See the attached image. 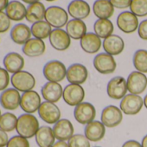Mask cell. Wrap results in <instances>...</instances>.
Here are the masks:
<instances>
[{"instance_id": "cell-1", "label": "cell", "mask_w": 147, "mask_h": 147, "mask_svg": "<svg viewBox=\"0 0 147 147\" xmlns=\"http://www.w3.org/2000/svg\"><path fill=\"white\" fill-rule=\"evenodd\" d=\"M39 128V121L33 114L24 113L17 118L16 131L18 135L25 139L35 137Z\"/></svg>"}, {"instance_id": "cell-2", "label": "cell", "mask_w": 147, "mask_h": 147, "mask_svg": "<svg viewBox=\"0 0 147 147\" xmlns=\"http://www.w3.org/2000/svg\"><path fill=\"white\" fill-rule=\"evenodd\" d=\"M42 73L48 82L60 83L67 76V68L60 60H50L44 65Z\"/></svg>"}, {"instance_id": "cell-3", "label": "cell", "mask_w": 147, "mask_h": 147, "mask_svg": "<svg viewBox=\"0 0 147 147\" xmlns=\"http://www.w3.org/2000/svg\"><path fill=\"white\" fill-rule=\"evenodd\" d=\"M36 78L30 72L27 71H20L10 76V84L12 88L19 92H26L32 90L36 86Z\"/></svg>"}, {"instance_id": "cell-4", "label": "cell", "mask_w": 147, "mask_h": 147, "mask_svg": "<svg viewBox=\"0 0 147 147\" xmlns=\"http://www.w3.org/2000/svg\"><path fill=\"white\" fill-rule=\"evenodd\" d=\"M44 20L55 28H62L68 22V13L62 7L52 5L46 9Z\"/></svg>"}, {"instance_id": "cell-5", "label": "cell", "mask_w": 147, "mask_h": 147, "mask_svg": "<svg viewBox=\"0 0 147 147\" xmlns=\"http://www.w3.org/2000/svg\"><path fill=\"white\" fill-rule=\"evenodd\" d=\"M144 106V99L139 95L128 94L121 99L120 109L126 115H138Z\"/></svg>"}, {"instance_id": "cell-6", "label": "cell", "mask_w": 147, "mask_h": 147, "mask_svg": "<svg viewBox=\"0 0 147 147\" xmlns=\"http://www.w3.org/2000/svg\"><path fill=\"white\" fill-rule=\"evenodd\" d=\"M85 96V90L80 84H69L63 89L62 98L68 106L75 107L83 102Z\"/></svg>"}, {"instance_id": "cell-7", "label": "cell", "mask_w": 147, "mask_h": 147, "mask_svg": "<svg viewBox=\"0 0 147 147\" xmlns=\"http://www.w3.org/2000/svg\"><path fill=\"white\" fill-rule=\"evenodd\" d=\"M37 112L39 117L47 124H55L61 120V110L54 102L47 101L42 102Z\"/></svg>"}, {"instance_id": "cell-8", "label": "cell", "mask_w": 147, "mask_h": 147, "mask_svg": "<svg viewBox=\"0 0 147 147\" xmlns=\"http://www.w3.org/2000/svg\"><path fill=\"white\" fill-rule=\"evenodd\" d=\"M127 82L121 76L113 77L107 84V92L110 98L114 100L122 99L127 95Z\"/></svg>"}, {"instance_id": "cell-9", "label": "cell", "mask_w": 147, "mask_h": 147, "mask_svg": "<svg viewBox=\"0 0 147 147\" xmlns=\"http://www.w3.org/2000/svg\"><path fill=\"white\" fill-rule=\"evenodd\" d=\"M74 116L78 123L87 125L94 121L96 117V109L92 103L83 102L75 107Z\"/></svg>"}, {"instance_id": "cell-10", "label": "cell", "mask_w": 147, "mask_h": 147, "mask_svg": "<svg viewBox=\"0 0 147 147\" xmlns=\"http://www.w3.org/2000/svg\"><path fill=\"white\" fill-rule=\"evenodd\" d=\"M42 104L41 96L36 90H32L29 91L23 92L21 95L20 108L24 113L34 114L38 111Z\"/></svg>"}, {"instance_id": "cell-11", "label": "cell", "mask_w": 147, "mask_h": 147, "mask_svg": "<svg viewBox=\"0 0 147 147\" xmlns=\"http://www.w3.org/2000/svg\"><path fill=\"white\" fill-rule=\"evenodd\" d=\"M101 119L106 127L113 128L122 122L123 112L117 106L109 105L102 110Z\"/></svg>"}, {"instance_id": "cell-12", "label": "cell", "mask_w": 147, "mask_h": 147, "mask_svg": "<svg viewBox=\"0 0 147 147\" xmlns=\"http://www.w3.org/2000/svg\"><path fill=\"white\" fill-rule=\"evenodd\" d=\"M117 26L125 34H132L138 30L139 22L138 16L131 11H123L117 17Z\"/></svg>"}, {"instance_id": "cell-13", "label": "cell", "mask_w": 147, "mask_h": 147, "mask_svg": "<svg viewBox=\"0 0 147 147\" xmlns=\"http://www.w3.org/2000/svg\"><path fill=\"white\" fill-rule=\"evenodd\" d=\"M94 66L95 70L101 74H111L115 71L117 64L113 56L107 53H98L94 59Z\"/></svg>"}, {"instance_id": "cell-14", "label": "cell", "mask_w": 147, "mask_h": 147, "mask_svg": "<svg viewBox=\"0 0 147 147\" xmlns=\"http://www.w3.org/2000/svg\"><path fill=\"white\" fill-rule=\"evenodd\" d=\"M127 89L130 94L140 95L147 88V77L145 73L138 71L131 72L126 79Z\"/></svg>"}, {"instance_id": "cell-15", "label": "cell", "mask_w": 147, "mask_h": 147, "mask_svg": "<svg viewBox=\"0 0 147 147\" xmlns=\"http://www.w3.org/2000/svg\"><path fill=\"white\" fill-rule=\"evenodd\" d=\"M21 94L14 88H8L0 94V105L5 110L12 111L20 107Z\"/></svg>"}, {"instance_id": "cell-16", "label": "cell", "mask_w": 147, "mask_h": 147, "mask_svg": "<svg viewBox=\"0 0 147 147\" xmlns=\"http://www.w3.org/2000/svg\"><path fill=\"white\" fill-rule=\"evenodd\" d=\"M51 47L56 51H66L71 45V38L66 30L62 28H54L49 37Z\"/></svg>"}, {"instance_id": "cell-17", "label": "cell", "mask_w": 147, "mask_h": 147, "mask_svg": "<svg viewBox=\"0 0 147 147\" xmlns=\"http://www.w3.org/2000/svg\"><path fill=\"white\" fill-rule=\"evenodd\" d=\"M66 78L70 84L81 85L88 78V71L84 65L75 63L67 69Z\"/></svg>"}, {"instance_id": "cell-18", "label": "cell", "mask_w": 147, "mask_h": 147, "mask_svg": "<svg viewBox=\"0 0 147 147\" xmlns=\"http://www.w3.org/2000/svg\"><path fill=\"white\" fill-rule=\"evenodd\" d=\"M68 13L73 19L84 20L89 16L91 8L85 0H72L68 5Z\"/></svg>"}, {"instance_id": "cell-19", "label": "cell", "mask_w": 147, "mask_h": 147, "mask_svg": "<svg viewBox=\"0 0 147 147\" xmlns=\"http://www.w3.org/2000/svg\"><path fill=\"white\" fill-rule=\"evenodd\" d=\"M52 129L55 139L60 141H68L75 133L74 126L68 119H61L54 124Z\"/></svg>"}, {"instance_id": "cell-20", "label": "cell", "mask_w": 147, "mask_h": 147, "mask_svg": "<svg viewBox=\"0 0 147 147\" xmlns=\"http://www.w3.org/2000/svg\"><path fill=\"white\" fill-rule=\"evenodd\" d=\"M41 94L45 101L56 103L62 97L63 89L60 83L47 82L42 87Z\"/></svg>"}, {"instance_id": "cell-21", "label": "cell", "mask_w": 147, "mask_h": 147, "mask_svg": "<svg viewBox=\"0 0 147 147\" xmlns=\"http://www.w3.org/2000/svg\"><path fill=\"white\" fill-rule=\"evenodd\" d=\"M3 68L11 74L16 73L22 71L24 67L25 61L23 57L16 52L8 53L3 59Z\"/></svg>"}, {"instance_id": "cell-22", "label": "cell", "mask_w": 147, "mask_h": 147, "mask_svg": "<svg viewBox=\"0 0 147 147\" xmlns=\"http://www.w3.org/2000/svg\"><path fill=\"white\" fill-rule=\"evenodd\" d=\"M46 51V45L42 40L30 38L22 47V52L29 58H36L42 56Z\"/></svg>"}, {"instance_id": "cell-23", "label": "cell", "mask_w": 147, "mask_h": 147, "mask_svg": "<svg viewBox=\"0 0 147 147\" xmlns=\"http://www.w3.org/2000/svg\"><path fill=\"white\" fill-rule=\"evenodd\" d=\"M84 135L90 142H99L102 140L106 135V127L101 121H93L86 125Z\"/></svg>"}, {"instance_id": "cell-24", "label": "cell", "mask_w": 147, "mask_h": 147, "mask_svg": "<svg viewBox=\"0 0 147 147\" xmlns=\"http://www.w3.org/2000/svg\"><path fill=\"white\" fill-rule=\"evenodd\" d=\"M102 47L105 53L112 56H116L120 55L124 51L125 42L120 35L112 34L107 38L104 39L102 42Z\"/></svg>"}, {"instance_id": "cell-25", "label": "cell", "mask_w": 147, "mask_h": 147, "mask_svg": "<svg viewBox=\"0 0 147 147\" xmlns=\"http://www.w3.org/2000/svg\"><path fill=\"white\" fill-rule=\"evenodd\" d=\"M30 28L25 23H16L14 25L10 32L11 40L17 45L25 44L31 38Z\"/></svg>"}, {"instance_id": "cell-26", "label": "cell", "mask_w": 147, "mask_h": 147, "mask_svg": "<svg viewBox=\"0 0 147 147\" xmlns=\"http://www.w3.org/2000/svg\"><path fill=\"white\" fill-rule=\"evenodd\" d=\"M80 45L81 49L89 54L98 53L102 46L101 39L95 33H87L81 40Z\"/></svg>"}, {"instance_id": "cell-27", "label": "cell", "mask_w": 147, "mask_h": 147, "mask_svg": "<svg viewBox=\"0 0 147 147\" xmlns=\"http://www.w3.org/2000/svg\"><path fill=\"white\" fill-rule=\"evenodd\" d=\"M26 9L27 7H25L22 2L18 0H11L8 3L4 11L11 21L20 22L25 18Z\"/></svg>"}, {"instance_id": "cell-28", "label": "cell", "mask_w": 147, "mask_h": 147, "mask_svg": "<svg viewBox=\"0 0 147 147\" xmlns=\"http://www.w3.org/2000/svg\"><path fill=\"white\" fill-rule=\"evenodd\" d=\"M93 12L98 19H109L114 14V7L110 0H95Z\"/></svg>"}, {"instance_id": "cell-29", "label": "cell", "mask_w": 147, "mask_h": 147, "mask_svg": "<svg viewBox=\"0 0 147 147\" xmlns=\"http://www.w3.org/2000/svg\"><path fill=\"white\" fill-rule=\"evenodd\" d=\"M35 139L38 147H51L55 143L56 140L53 129L49 126L40 127Z\"/></svg>"}, {"instance_id": "cell-30", "label": "cell", "mask_w": 147, "mask_h": 147, "mask_svg": "<svg viewBox=\"0 0 147 147\" xmlns=\"http://www.w3.org/2000/svg\"><path fill=\"white\" fill-rule=\"evenodd\" d=\"M87 25L83 20L71 19L66 25V31L71 39L81 40L88 32Z\"/></svg>"}, {"instance_id": "cell-31", "label": "cell", "mask_w": 147, "mask_h": 147, "mask_svg": "<svg viewBox=\"0 0 147 147\" xmlns=\"http://www.w3.org/2000/svg\"><path fill=\"white\" fill-rule=\"evenodd\" d=\"M46 8L44 4L41 2H36L29 4L26 9L25 19L30 23H35L36 22L42 21L45 17Z\"/></svg>"}, {"instance_id": "cell-32", "label": "cell", "mask_w": 147, "mask_h": 147, "mask_svg": "<svg viewBox=\"0 0 147 147\" xmlns=\"http://www.w3.org/2000/svg\"><path fill=\"white\" fill-rule=\"evenodd\" d=\"M94 30L101 39H106L113 34L114 26L109 19H98L94 24Z\"/></svg>"}, {"instance_id": "cell-33", "label": "cell", "mask_w": 147, "mask_h": 147, "mask_svg": "<svg viewBox=\"0 0 147 147\" xmlns=\"http://www.w3.org/2000/svg\"><path fill=\"white\" fill-rule=\"evenodd\" d=\"M30 30L34 38L43 40L44 39L49 37L53 29L49 23H48L45 20H42L33 23L30 27Z\"/></svg>"}, {"instance_id": "cell-34", "label": "cell", "mask_w": 147, "mask_h": 147, "mask_svg": "<svg viewBox=\"0 0 147 147\" xmlns=\"http://www.w3.org/2000/svg\"><path fill=\"white\" fill-rule=\"evenodd\" d=\"M17 117L11 112H5L0 116V128L6 133L16 130Z\"/></svg>"}, {"instance_id": "cell-35", "label": "cell", "mask_w": 147, "mask_h": 147, "mask_svg": "<svg viewBox=\"0 0 147 147\" xmlns=\"http://www.w3.org/2000/svg\"><path fill=\"white\" fill-rule=\"evenodd\" d=\"M133 63L134 68L142 73H147V50L139 49L137 50L133 58Z\"/></svg>"}, {"instance_id": "cell-36", "label": "cell", "mask_w": 147, "mask_h": 147, "mask_svg": "<svg viewBox=\"0 0 147 147\" xmlns=\"http://www.w3.org/2000/svg\"><path fill=\"white\" fill-rule=\"evenodd\" d=\"M130 11L138 17L147 16V0H132Z\"/></svg>"}, {"instance_id": "cell-37", "label": "cell", "mask_w": 147, "mask_h": 147, "mask_svg": "<svg viewBox=\"0 0 147 147\" xmlns=\"http://www.w3.org/2000/svg\"><path fill=\"white\" fill-rule=\"evenodd\" d=\"M68 147H91L90 141L83 134H74L68 141Z\"/></svg>"}, {"instance_id": "cell-38", "label": "cell", "mask_w": 147, "mask_h": 147, "mask_svg": "<svg viewBox=\"0 0 147 147\" xmlns=\"http://www.w3.org/2000/svg\"><path fill=\"white\" fill-rule=\"evenodd\" d=\"M6 147H30V146L28 139H25L17 134L9 140Z\"/></svg>"}, {"instance_id": "cell-39", "label": "cell", "mask_w": 147, "mask_h": 147, "mask_svg": "<svg viewBox=\"0 0 147 147\" xmlns=\"http://www.w3.org/2000/svg\"><path fill=\"white\" fill-rule=\"evenodd\" d=\"M10 84V73L3 67L0 66V91H3L4 90L8 89Z\"/></svg>"}, {"instance_id": "cell-40", "label": "cell", "mask_w": 147, "mask_h": 147, "mask_svg": "<svg viewBox=\"0 0 147 147\" xmlns=\"http://www.w3.org/2000/svg\"><path fill=\"white\" fill-rule=\"evenodd\" d=\"M11 25V20L5 11H0V34L7 32Z\"/></svg>"}, {"instance_id": "cell-41", "label": "cell", "mask_w": 147, "mask_h": 147, "mask_svg": "<svg viewBox=\"0 0 147 147\" xmlns=\"http://www.w3.org/2000/svg\"><path fill=\"white\" fill-rule=\"evenodd\" d=\"M114 8L124 9L126 8H130L132 0H110Z\"/></svg>"}, {"instance_id": "cell-42", "label": "cell", "mask_w": 147, "mask_h": 147, "mask_svg": "<svg viewBox=\"0 0 147 147\" xmlns=\"http://www.w3.org/2000/svg\"><path fill=\"white\" fill-rule=\"evenodd\" d=\"M138 34L142 40H147V19L143 20L141 22H139L138 28Z\"/></svg>"}, {"instance_id": "cell-43", "label": "cell", "mask_w": 147, "mask_h": 147, "mask_svg": "<svg viewBox=\"0 0 147 147\" xmlns=\"http://www.w3.org/2000/svg\"><path fill=\"white\" fill-rule=\"evenodd\" d=\"M9 136L6 132L0 128V147H6L9 142Z\"/></svg>"}, {"instance_id": "cell-44", "label": "cell", "mask_w": 147, "mask_h": 147, "mask_svg": "<svg viewBox=\"0 0 147 147\" xmlns=\"http://www.w3.org/2000/svg\"><path fill=\"white\" fill-rule=\"evenodd\" d=\"M122 147H142V146H141V143H139V141L131 140L126 141L123 144Z\"/></svg>"}, {"instance_id": "cell-45", "label": "cell", "mask_w": 147, "mask_h": 147, "mask_svg": "<svg viewBox=\"0 0 147 147\" xmlns=\"http://www.w3.org/2000/svg\"><path fill=\"white\" fill-rule=\"evenodd\" d=\"M51 147H68V145L66 141H60L58 140L57 142H55Z\"/></svg>"}, {"instance_id": "cell-46", "label": "cell", "mask_w": 147, "mask_h": 147, "mask_svg": "<svg viewBox=\"0 0 147 147\" xmlns=\"http://www.w3.org/2000/svg\"><path fill=\"white\" fill-rule=\"evenodd\" d=\"M9 3H10L9 0H0V11L5 10Z\"/></svg>"}, {"instance_id": "cell-47", "label": "cell", "mask_w": 147, "mask_h": 147, "mask_svg": "<svg viewBox=\"0 0 147 147\" xmlns=\"http://www.w3.org/2000/svg\"><path fill=\"white\" fill-rule=\"evenodd\" d=\"M141 146H142V147H147V134L143 138L142 142H141Z\"/></svg>"}, {"instance_id": "cell-48", "label": "cell", "mask_w": 147, "mask_h": 147, "mask_svg": "<svg viewBox=\"0 0 147 147\" xmlns=\"http://www.w3.org/2000/svg\"><path fill=\"white\" fill-rule=\"evenodd\" d=\"M22 1L25 3H28V4H31V3H34L36 2H40V0H22Z\"/></svg>"}, {"instance_id": "cell-49", "label": "cell", "mask_w": 147, "mask_h": 147, "mask_svg": "<svg viewBox=\"0 0 147 147\" xmlns=\"http://www.w3.org/2000/svg\"><path fill=\"white\" fill-rule=\"evenodd\" d=\"M144 105H145V107L147 109V94L146 96H145V98H144Z\"/></svg>"}, {"instance_id": "cell-50", "label": "cell", "mask_w": 147, "mask_h": 147, "mask_svg": "<svg viewBox=\"0 0 147 147\" xmlns=\"http://www.w3.org/2000/svg\"><path fill=\"white\" fill-rule=\"evenodd\" d=\"M47 2H54V1H56V0H45Z\"/></svg>"}, {"instance_id": "cell-51", "label": "cell", "mask_w": 147, "mask_h": 147, "mask_svg": "<svg viewBox=\"0 0 147 147\" xmlns=\"http://www.w3.org/2000/svg\"><path fill=\"white\" fill-rule=\"evenodd\" d=\"M1 115H2V114H1V110H0V116H1Z\"/></svg>"}, {"instance_id": "cell-52", "label": "cell", "mask_w": 147, "mask_h": 147, "mask_svg": "<svg viewBox=\"0 0 147 147\" xmlns=\"http://www.w3.org/2000/svg\"><path fill=\"white\" fill-rule=\"evenodd\" d=\"M95 147H101V146H95Z\"/></svg>"}]
</instances>
